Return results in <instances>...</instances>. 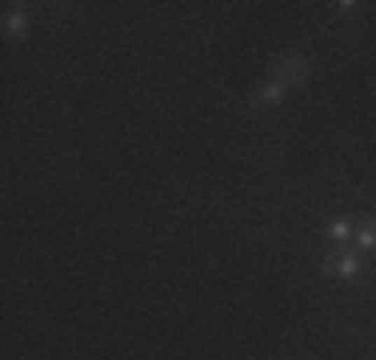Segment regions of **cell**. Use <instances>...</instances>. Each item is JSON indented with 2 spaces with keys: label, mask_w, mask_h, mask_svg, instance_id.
<instances>
[{
  "label": "cell",
  "mask_w": 376,
  "mask_h": 360,
  "mask_svg": "<svg viewBox=\"0 0 376 360\" xmlns=\"http://www.w3.org/2000/svg\"><path fill=\"white\" fill-rule=\"evenodd\" d=\"M288 88H293V84H284V81H277V76H272V81H268L265 88L256 92V97H252V104H260V109H265V104H277V100L288 97Z\"/></svg>",
  "instance_id": "obj_3"
},
{
  "label": "cell",
  "mask_w": 376,
  "mask_h": 360,
  "mask_svg": "<svg viewBox=\"0 0 376 360\" xmlns=\"http://www.w3.org/2000/svg\"><path fill=\"white\" fill-rule=\"evenodd\" d=\"M352 236H356V224L352 221H333L328 224V240H336V244H340V240H352Z\"/></svg>",
  "instance_id": "obj_5"
},
{
  "label": "cell",
  "mask_w": 376,
  "mask_h": 360,
  "mask_svg": "<svg viewBox=\"0 0 376 360\" xmlns=\"http://www.w3.org/2000/svg\"><path fill=\"white\" fill-rule=\"evenodd\" d=\"M328 272L352 280L356 272H361V256H352V252H333V256H328Z\"/></svg>",
  "instance_id": "obj_2"
},
{
  "label": "cell",
  "mask_w": 376,
  "mask_h": 360,
  "mask_svg": "<svg viewBox=\"0 0 376 360\" xmlns=\"http://www.w3.org/2000/svg\"><path fill=\"white\" fill-rule=\"evenodd\" d=\"M25 28H28V16L20 13V8H13V13L4 16V32H8V36H20Z\"/></svg>",
  "instance_id": "obj_6"
},
{
  "label": "cell",
  "mask_w": 376,
  "mask_h": 360,
  "mask_svg": "<svg viewBox=\"0 0 376 360\" xmlns=\"http://www.w3.org/2000/svg\"><path fill=\"white\" fill-rule=\"evenodd\" d=\"M272 69H277V81L284 84H296V81H305V72H308V60L305 56H293V53H284L272 60Z\"/></svg>",
  "instance_id": "obj_1"
},
{
  "label": "cell",
  "mask_w": 376,
  "mask_h": 360,
  "mask_svg": "<svg viewBox=\"0 0 376 360\" xmlns=\"http://www.w3.org/2000/svg\"><path fill=\"white\" fill-rule=\"evenodd\" d=\"M361 249H376V221H361L356 224V236H352Z\"/></svg>",
  "instance_id": "obj_4"
}]
</instances>
